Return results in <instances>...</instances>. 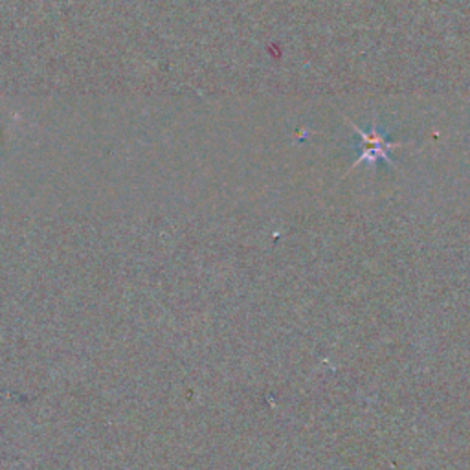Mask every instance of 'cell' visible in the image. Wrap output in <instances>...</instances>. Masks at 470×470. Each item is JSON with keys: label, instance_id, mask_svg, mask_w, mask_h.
Wrapping results in <instances>:
<instances>
[{"label": "cell", "instance_id": "1", "mask_svg": "<svg viewBox=\"0 0 470 470\" xmlns=\"http://www.w3.org/2000/svg\"><path fill=\"white\" fill-rule=\"evenodd\" d=\"M356 133H358V138L362 140V152L360 157H358V162H366V160L375 162L379 160V158H382V160H390V155H388V152H390V149L395 148V145L388 142L375 127L371 129L370 133H364V131H358V129H356Z\"/></svg>", "mask_w": 470, "mask_h": 470}]
</instances>
